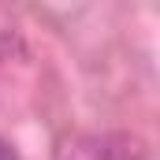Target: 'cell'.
I'll return each instance as SVG.
<instances>
[{"label": "cell", "instance_id": "7a4b0ae2", "mask_svg": "<svg viewBox=\"0 0 160 160\" xmlns=\"http://www.w3.org/2000/svg\"><path fill=\"white\" fill-rule=\"evenodd\" d=\"M0 160H19V157H15V149H11L4 138H0Z\"/></svg>", "mask_w": 160, "mask_h": 160}, {"label": "cell", "instance_id": "6da1fadb", "mask_svg": "<svg viewBox=\"0 0 160 160\" xmlns=\"http://www.w3.org/2000/svg\"><path fill=\"white\" fill-rule=\"evenodd\" d=\"M134 157L138 153L130 149L123 134H89V138L71 142L60 160H134Z\"/></svg>", "mask_w": 160, "mask_h": 160}]
</instances>
